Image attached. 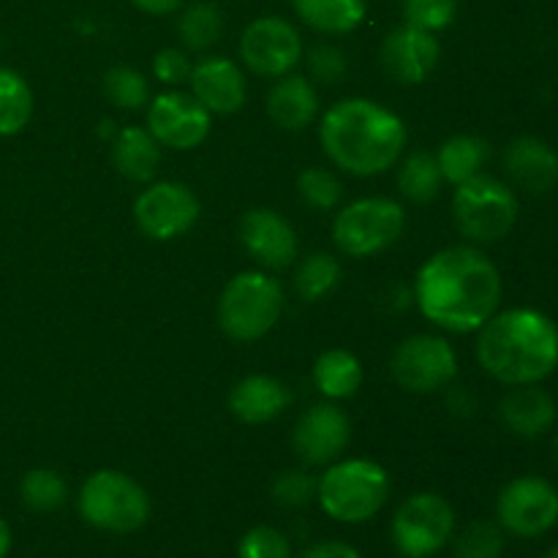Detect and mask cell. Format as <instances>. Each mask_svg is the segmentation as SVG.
<instances>
[{
  "instance_id": "35",
  "label": "cell",
  "mask_w": 558,
  "mask_h": 558,
  "mask_svg": "<svg viewBox=\"0 0 558 558\" xmlns=\"http://www.w3.org/2000/svg\"><path fill=\"white\" fill-rule=\"evenodd\" d=\"M401 11L407 25L439 33L456 22L458 3L456 0H401Z\"/></svg>"
},
{
  "instance_id": "18",
  "label": "cell",
  "mask_w": 558,
  "mask_h": 558,
  "mask_svg": "<svg viewBox=\"0 0 558 558\" xmlns=\"http://www.w3.org/2000/svg\"><path fill=\"white\" fill-rule=\"evenodd\" d=\"M191 96L202 104L210 114H232L243 109L248 98L245 74L234 60L213 54L194 63L189 76Z\"/></svg>"
},
{
  "instance_id": "1",
  "label": "cell",
  "mask_w": 558,
  "mask_h": 558,
  "mask_svg": "<svg viewBox=\"0 0 558 558\" xmlns=\"http://www.w3.org/2000/svg\"><path fill=\"white\" fill-rule=\"evenodd\" d=\"M499 267L474 245H450L423 262L414 278V303L439 330L477 332L501 303Z\"/></svg>"
},
{
  "instance_id": "23",
  "label": "cell",
  "mask_w": 558,
  "mask_h": 558,
  "mask_svg": "<svg viewBox=\"0 0 558 558\" xmlns=\"http://www.w3.org/2000/svg\"><path fill=\"white\" fill-rule=\"evenodd\" d=\"M112 163L131 183H147L161 167V145L142 125H125L112 136Z\"/></svg>"
},
{
  "instance_id": "2",
  "label": "cell",
  "mask_w": 558,
  "mask_h": 558,
  "mask_svg": "<svg viewBox=\"0 0 558 558\" xmlns=\"http://www.w3.org/2000/svg\"><path fill=\"white\" fill-rule=\"evenodd\" d=\"M407 140L403 120L374 98H343L322 114L325 156L354 178H376L396 167Z\"/></svg>"
},
{
  "instance_id": "13",
  "label": "cell",
  "mask_w": 558,
  "mask_h": 558,
  "mask_svg": "<svg viewBox=\"0 0 558 558\" xmlns=\"http://www.w3.org/2000/svg\"><path fill=\"white\" fill-rule=\"evenodd\" d=\"M240 60L245 69L265 80H278L292 74L303 60V38L300 31L283 16H256L240 36Z\"/></svg>"
},
{
  "instance_id": "12",
  "label": "cell",
  "mask_w": 558,
  "mask_h": 558,
  "mask_svg": "<svg viewBox=\"0 0 558 558\" xmlns=\"http://www.w3.org/2000/svg\"><path fill=\"white\" fill-rule=\"evenodd\" d=\"M202 205L194 191L178 180H161L153 183L136 196L134 202V223L147 240L169 243L191 229L199 221Z\"/></svg>"
},
{
  "instance_id": "10",
  "label": "cell",
  "mask_w": 558,
  "mask_h": 558,
  "mask_svg": "<svg viewBox=\"0 0 558 558\" xmlns=\"http://www.w3.org/2000/svg\"><path fill=\"white\" fill-rule=\"evenodd\" d=\"M390 374L401 390L430 396L452 387L458 376V354L447 338L417 332L403 338L390 357Z\"/></svg>"
},
{
  "instance_id": "30",
  "label": "cell",
  "mask_w": 558,
  "mask_h": 558,
  "mask_svg": "<svg viewBox=\"0 0 558 558\" xmlns=\"http://www.w3.org/2000/svg\"><path fill=\"white\" fill-rule=\"evenodd\" d=\"M294 292L305 303H319L327 294L336 292L341 283V262L325 251H314V254L303 256L300 265L294 267Z\"/></svg>"
},
{
  "instance_id": "3",
  "label": "cell",
  "mask_w": 558,
  "mask_h": 558,
  "mask_svg": "<svg viewBox=\"0 0 558 558\" xmlns=\"http://www.w3.org/2000/svg\"><path fill=\"white\" fill-rule=\"evenodd\" d=\"M477 332V363L499 385H543L556 371L558 327L543 311H496Z\"/></svg>"
},
{
  "instance_id": "43",
  "label": "cell",
  "mask_w": 558,
  "mask_h": 558,
  "mask_svg": "<svg viewBox=\"0 0 558 558\" xmlns=\"http://www.w3.org/2000/svg\"><path fill=\"white\" fill-rule=\"evenodd\" d=\"M11 543H14V539H11V526L0 518V558H9Z\"/></svg>"
},
{
  "instance_id": "29",
  "label": "cell",
  "mask_w": 558,
  "mask_h": 558,
  "mask_svg": "<svg viewBox=\"0 0 558 558\" xmlns=\"http://www.w3.org/2000/svg\"><path fill=\"white\" fill-rule=\"evenodd\" d=\"M178 36L185 52H207L223 36V14L210 0L185 5L178 20Z\"/></svg>"
},
{
  "instance_id": "33",
  "label": "cell",
  "mask_w": 558,
  "mask_h": 558,
  "mask_svg": "<svg viewBox=\"0 0 558 558\" xmlns=\"http://www.w3.org/2000/svg\"><path fill=\"white\" fill-rule=\"evenodd\" d=\"M456 558H501L505 556V529L494 521H474L452 537Z\"/></svg>"
},
{
  "instance_id": "14",
  "label": "cell",
  "mask_w": 558,
  "mask_h": 558,
  "mask_svg": "<svg viewBox=\"0 0 558 558\" xmlns=\"http://www.w3.org/2000/svg\"><path fill=\"white\" fill-rule=\"evenodd\" d=\"M213 114L191 93H158L147 104V131L161 147L194 150L210 136Z\"/></svg>"
},
{
  "instance_id": "41",
  "label": "cell",
  "mask_w": 558,
  "mask_h": 558,
  "mask_svg": "<svg viewBox=\"0 0 558 558\" xmlns=\"http://www.w3.org/2000/svg\"><path fill=\"white\" fill-rule=\"evenodd\" d=\"M131 3H134L140 11H145V14L167 16V14H174L185 0H131Z\"/></svg>"
},
{
  "instance_id": "45",
  "label": "cell",
  "mask_w": 558,
  "mask_h": 558,
  "mask_svg": "<svg viewBox=\"0 0 558 558\" xmlns=\"http://www.w3.org/2000/svg\"><path fill=\"white\" fill-rule=\"evenodd\" d=\"M554 458H556V463H558V436L554 439Z\"/></svg>"
},
{
  "instance_id": "31",
  "label": "cell",
  "mask_w": 558,
  "mask_h": 558,
  "mask_svg": "<svg viewBox=\"0 0 558 558\" xmlns=\"http://www.w3.org/2000/svg\"><path fill=\"white\" fill-rule=\"evenodd\" d=\"M20 499L31 512H58L69 501V485L54 469H31L20 480Z\"/></svg>"
},
{
  "instance_id": "25",
  "label": "cell",
  "mask_w": 558,
  "mask_h": 558,
  "mask_svg": "<svg viewBox=\"0 0 558 558\" xmlns=\"http://www.w3.org/2000/svg\"><path fill=\"white\" fill-rule=\"evenodd\" d=\"M363 363L349 349H327L314 363V387L327 401H347L363 387Z\"/></svg>"
},
{
  "instance_id": "44",
  "label": "cell",
  "mask_w": 558,
  "mask_h": 558,
  "mask_svg": "<svg viewBox=\"0 0 558 558\" xmlns=\"http://www.w3.org/2000/svg\"><path fill=\"white\" fill-rule=\"evenodd\" d=\"M545 558H558V545L554 550H548V554H545Z\"/></svg>"
},
{
  "instance_id": "15",
  "label": "cell",
  "mask_w": 558,
  "mask_h": 558,
  "mask_svg": "<svg viewBox=\"0 0 558 558\" xmlns=\"http://www.w3.org/2000/svg\"><path fill=\"white\" fill-rule=\"evenodd\" d=\"M352 441V420L336 401L305 409L292 428V450L305 466H330Z\"/></svg>"
},
{
  "instance_id": "38",
  "label": "cell",
  "mask_w": 558,
  "mask_h": 558,
  "mask_svg": "<svg viewBox=\"0 0 558 558\" xmlns=\"http://www.w3.org/2000/svg\"><path fill=\"white\" fill-rule=\"evenodd\" d=\"M305 63H308V80L314 85H338L349 69L347 54L336 44H314L305 54Z\"/></svg>"
},
{
  "instance_id": "32",
  "label": "cell",
  "mask_w": 558,
  "mask_h": 558,
  "mask_svg": "<svg viewBox=\"0 0 558 558\" xmlns=\"http://www.w3.org/2000/svg\"><path fill=\"white\" fill-rule=\"evenodd\" d=\"M104 93L114 107L129 109V112L150 104V82L142 71L131 69V65H112L104 74Z\"/></svg>"
},
{
  "instance_id": "8",
  "label": "cell",
  "mask_w": 558,
  "mask_h": 558,
  "mask_svg": "<svg viewBox=\"0 0 558 558\" xmlns=\"http://www.w3.org/2000/svg\"><path fill=\"white\" fill-rule=\"evenodd\" d=\"M407 210L387 196H363L336 213L332 243L343 256L371 259L401 240Z\"/></svg>"
},
{
  "instance_id": "20",
  "label": "cell",
  "mask_w": 558,
  "mask_h": 558,
  "mask_svg": "<svg viewBox=\"0 0 558 558\" xmlns=\"http://www.w3.org/2000/svg\"><path fill=\"white\" fill-rule=\"evenodd\" d=\"M501 425L521 439H539L556 425L558 409L554 396L539 385L510 387L499 403Z\"/></svg>"
},
{
  "instance_id": "39",
  "label": "cell",
  "mask_w": 558,
  "mask_h": 558,
  "mask_svg": "<svg viewBox=\"0 0 558 558\" xmlns=\"http://www.w3.org/2000/svg\"><path fill=\"white\" fill-rule=\"evenodd\" d=\"M191 69H194V65H191L189 52L178 47H163L161 52L153 58V76L169 87L185 85L191 76Z\"/></svg>"
},
{
  "instance_id": "7",
  "label": "cell",
  "mask_w": 558,
  "mask_h": 558,
  "mask_svg": "<svg viewBox=\"0 0 558 558\" xmlns=\"http://www.w3.org/2000/svg\"><path fill=\"white\" fill-rule=\"evenodd\" d=\"M518 205L515 189L494 174H474L466 183L456 185L452 196V221L469 243H499L515 229Z\"/></svg>"
},
{
  "instance_id": "24",
  "label": "cell",
  "mask_w": 558,
  "mask_h": 558,
  "mask_svg": "<svg viewBox=\"0 0 558 558\" xmlns=\"http://www.w3.org/2000/svg\"><path fill=\"white\" fill-rule=\"evenodd\" d=\"M303 25L325 36L357 31L368 14V0H289Z\"/></svg>"
},
{
  "instance_id": "21",
  "label": "cell",
  "mask_w": 558,
  "mask_h": 558,
  "mask_svg": "<svg viewBox=\"0 0 558 558\" xmlns=\"http://www.w3.org/2000/svg\"><path fill=\"white\" fill-rule=\"evenodd\" d=\"M292 403V392L281 379L267 374H251L229 392V412L245 425H265L281 417Z\"/></svg>"
},
{
  "instance_id": "11",
  "label": "cell",
  "mask_w": 558,
  "mask_h": 558,
  "mask_svg": "<svg viewBox=\"0 0 558 558\" xmlns=\"http://www.w3.org/2000/svg\"><path fill=\"white\" fill-rule=\"evenodd\" d=\"M496 523L512 537H543L558 523V488L539 474L510 480L496 499Z\"/></svg>"
},
{
  "instance_id": "28",
  "label": "cell",
  "mask_w": 558,
  "mask_h": 558,
  "mask_svg": "<svg viewBox=\"0 0 558 558\" xmlns=\"http://www.w3.org/2000/svg\"><path fill=\"white\" fill-rule=\"evenodd\" d=\"M33 90L20 71L0 65V136H16L33 118Z\"/></svg>"
},
{
  "instance_id": "9",
  "label": "cell",
  "mask_w": 558,
  "mask_h": 558,
  "mask_svg": "<svg viewBox=\"0 0 558 558\" xmlns=\"http://www.w3.org/2000/svg\"><path fill=\"white\" fill-rule=\"evenodd\" d=\"M390 537L401 558L439 556L456 537V510L439 494L409 496L392 515Z\"/></svg>"
},
{
  "instance_id": "40",
  "label": "cell",
  "mask_w": 558,
  "mask_h": 558,
  "mask_svg": "<svg viewBox=\"0 0 558 558\" xmlns=\"http://www.w3.org/2000/svg\"><path fill=\"white\" fill-rule=\"evenodd\" d=\"M298 558H363V554L343 539H319L311 543Z\"/></svg>"
},
{
  "instance_id": "6",
  "label": "cell",
  "mask_w": 558,
  "mask_h": 558,
  "mask_svg": "<svg viewBox=\"0 0 558 558\" xmlns=\"http://www.w3.org/2000/svg\"><path fill=\"white\" fill-rule=\"evenodd\" d=\"M283 314V287L262 270L238 272L218 298V325L238 343H254L278 325Z\"/></svg>"
},
{
  "instance_id": "5",
  "label": "cell",
  "mask_w": 558,
  "mask_h": 558,
  "mask_svg": "<svg viewBox=\"0 0 558 558\" xmlns=\"http://www.w3.org/2000/svg\"><path fill=\"white\" fill-rule=\"evenodd\" d=\"M76 510L87 526L107 534H134L150 521V496L131 474L118 469L93 472L76 494Z\"/></svg>"
},
{
  "instance_id": "19",
  "label": "cell",
  "mask_w": 558,
  "mask_h": 558,
  "mask_svg": "<svg viewBox=\"0 0 558 558\" xmlns=\"http://www.w3.org/2000/svg\"><path fill=\"white\" fill-rule=\"evenodd\" d=\"M505 172L512 189L545 196L558 185V153L539 136H518L505 150Z\"/></svg>"
},
{
  "instance_id": "27",
  "label": "cell",
  "mask_w": 558,
  "mask_h": 558,
  "mask_svg": "<svg viewBox=\"0 0 558 558\" xmlns=\"http://www.w3.org/2000/svg\"><path fill=\"white\" fill-rule=\"evenodd\" d=\"M445 178L434 153L414 150L398 161V191L414 205H428L439 196Z\"/></svg>"
},
{
  "instance_id": "37",
  "label": "cell",
  "mask_w": 558,
  "mask_h": 558,
  "mask_svg": "<svg viewBox=\"0 0 558 558\" xmlns=\"http://www.w3.org/2000/svg\"><path fill=\"white\" fill-rule=\"evenodd\" d=\"M238 558H292V543L276 526H254L240 537Z\"/></svg>"
},
{
  "instance_id": "16",
  "label": "cell",
  "mask_w": 558,
  "mask_h": 558,
  "mask_svg": "<svg viewBox=\"0 0 558 558\" xmlns=\"http://www.w3.org/2000/svg\"><path fill=\"white\" fill-rule=\"evenodd\" d=\"M441 60V44L436 33L420 31L403 22L390 31L379 47V63L392 82L403 87L423 85Z\"/></svg>"
},
{
  "instance_id": "22",
  "label": "cell",
  "mask_w": 558,
  "mask_h": 558,
  "mask_svg": "<svg viewBox=\"0 0 558 558\" xmlns=\"http://www.w3.org/2000/svg\"><path fill=\"white\" fill-rule=\"evenodd\" d=\"M267 118L283 131H303L319 118V93L308 76L283 74L267 90Z\"/></svg>"
},
{
  "instance_id": "4",
  "label": "cell",
  "mask_w": 558,
  "mask_h": 558,
  "mask_svg": "<svg viewBox=\"0 0 558 558\" xmlns=\"http://www.w3.org/2000/svg\"><path fill=\"white\" fill-rule=\"evenodd\" d=\"M390 499V474L371 458H338L316 483L322 512L338 523H368Z\"/></svg>"
},
{
  "instance_id": "36",
  "label": "cell",
  "mask_w": 558,
  "mask_h": 558,
  "mask_svg": "<svg viewBox=\"0 0 558 558\" xmlns=\"http://www.w3.org/2000/svg\"><path fill=\"white\" fill-rule=\"evenodd\" d=\"M316 483H319V477H314L305 469H287L272 480L270 496L276 505L298 510V507L311 505L316 499Z\"/></svg>"
},
{
  "instance_id": "26",
  "label": "cell",
  "mask_w": 558,
  "mask_h": 558,
  "mask_svg": "<svg viewBox=\"0 0 558 558\" xmlns=\"http://www.w3.org/2000/svg\"><path fill=\"white\" fill-rule=\"evenodd\" d=\"M445 183L461 185L485 169L490 158V145L477 134H456L434 153Z\"/></svg>"
},
{
  "instance_id": "42",
  "label": "cell",
  "mask_w": 558,
  "mask_h": 558,
  "mask_svg": "<svg viewBox=\"0 0 558 558\" xmlns=\"http://www.w3.org/2000/svg\"><path fill=\"white\" fill-rule=\"evenodd\" d=\"M447 407H450V412L458 414V417H469V414H474V409H477V401H474L469 392L452 390L450 396H447Z\"/></svg>"
},
{
  "instance_id": "46",
  "label": "cell",
  "mask_w": 558,
  "mask_h": 558,
  "mask_svg": "<svg viewBox=\"0 0 558 558\" xmlns=\"http://www.w3.org/2000/svg\"><path fill=\"white\" fill-rule=\"evenodd\" d=\"M0 49H3V38H0Z\"/></svg>"
},
{
  "instance_id": "34",
  "label": "cell",
  "mask_w": 558,
  "mask_h": 558,
  "mask_svg": "<svg viewBox=\"0 0 558 558\" xmlns=\"http://www.w3.org/2000/svg\"><path fill=\"white\" fill-rule=\"evenodd\" d=\"M298 196L311 210H336L343 199V183L332 169L308 167L298 178Z\"/></svg>"
},
{
  "instance_id": "17",
  "label": "cell",
  "mask_w": 558,
  "mask_h": 558,
  "mask_svg": "<svg viewBox=\"0 0 558 558\" xmlns=\"http://www.w3.org/2000/svg\"><path fill=\"white\" fill-rule=\"evenodd\" d=\"M240 245L265 270H287L298 262L300 240L292 223L270 207H254L240 218Z\"/></svg>"
}]
</instances>
